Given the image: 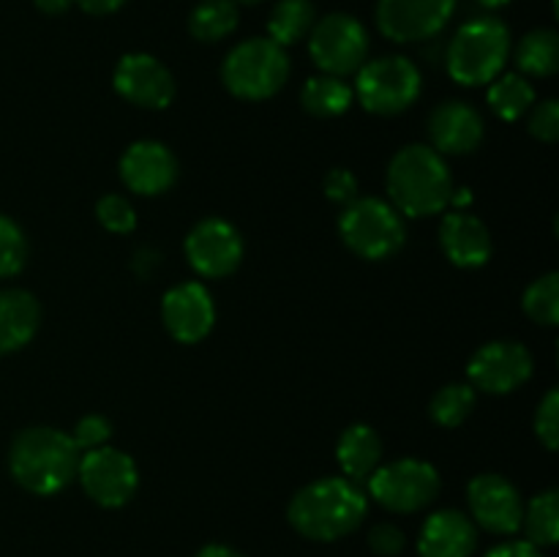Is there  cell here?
<instances>
[{
	"label": "cell",
	"mask_w": 559,
	"mask_h": 557,
	"mask_svg": "<svg viewBox=\"0 0 559 557\" xmlns=\"http://www.w3.org/2000/svg\"><path fill=\"white\" fill-rule=\"evenodd\" d=\"M112 85L118 96L142 109H167L175 98L173 71L145 52L123 55L115 66Z\"/></svg>",
	"instance_id": "cell-15"
},
{
	"label": "cell",
	"mask_w": 559,
	"mask_h": 557,
	"mask_svg": "<svg viewBox=\"0 0 559 557\" xmlns=\"http://www.w3.org/2000/svg\"><path fill=\"white\" fill-rule=\"evenodd\" d=\"M355 102V91L342 80V76L320 74L306 80L300 91V104L314 118H338L347 112Z\"/></svg>",
	"instance_id": "cell-23"
},
{
	"label": "cell",
	"mask_w": 559,
	"mask_h": 557,
	"mask_svg": "<svg viewBox=\"0 0 559 557\" xmlns=\"http://www.w3.org/2000/svg\"><path fill=\"white\" fill-rule=\"evenodd\" d=\"M194 557H246V555L243 552L233 549V546H227V544H205Z\"/></svg>",
	"instance_id": "cell-40"
},
{
	"label": "cell",
	"mask_w": 559,
	"mask_h": 557,
	"mask_svg": "<svg viewBox=\"0 0 559 557\" xmlns=\"http://www.w3.org/2000/svg\"><path fill=\"white\" fill-rule=\"evenodd\" d=\"M27 262V238L14 218L0 213V278L16 276Z\"/></svg>",
	"instance_id": "cell-31"
},
{
	"label": "cell",
	"mask_w": 559,
	"mask_h": 557,
	"mask_svg": "<svg viewBox=\"0 0 559 557\" xmlns=\"http://www.w3.org/2000/svg\"><path fill=\"white\" fill-rule=\"evenodd\" d=\"M489 104L502 120H519L535 104V87L527 76L506 74L489 82Z\"/></svg>",
	"instance_id": "cell-28"
},
{
	"label": "cell",
	"mask_w": 559,
	"mask_h": 557,
	"mask_svg": "<svg viewBox=\"0 0 559 557\" xmlns=\"http://www.w3.org/2000/svg\"><path fill=\"white\" fill-rule=\"evenodd\" d=\"M80 448L52 426H27L9 448V473L25 491L49 497L63 491L80 470Z\"/></svg>",
	"instance_id": "cell-3"
},
{
	"label": "cell",
	"mask_w": 559,
	"mask_h": 557,
	"mask_svg": "<svg viewBox=\"0 0 559 557\" xmlns=\"http://www.w3.org/2000/svg\"><path fill=\"white\" fill-rule=\"evenodd\" d=\"M96 218L104 229L115 235H129L136 227V213L131 202L120 194H107L96 202Z\"/></svg>",
	"instance_id": "cell-32"
},
{
	"label": "cell",
	"mask_w": 559,
	"mask_h": 557,
	"mask_svg": "<svg viewBox=\"0 0 559 557\" xmlns=\"http://www.w3.org/2000/svg\"><path fill=\"white\" fill-rule=\"evenodd\" d=\"M480 5H486V9H502V5H508L511 0H478Z\"/></svg>",
	"instance_id": "cell-42"
},
{
	"label": "cell",
	"mask_w": 559,
	"mask_h": 557,
	"mask_svg": "<svg viewBox=\"0 0 559 557\" xmlns=\"http://www.w3.org/2000/svg\"><path fill=\"white\" fill-rule=\"evenodd\" d=\"M317 11L311 0H278L267 20V38L278 47H293L311 33Z\"/></svg>",
	"instance_id": "cell-24"
},
{
	"label": "cell",
	"mask_w": 559,
	"mask_h": 557,
	"mask_svg": "<svg viewBox=\"0 0 559 557\" xmlns=\"http://www.w3.org/2000/svg\"><path fill=\"white\" fill-rule=\"evenodd\" d=\"M41 325V306L27 289H0V355H9L33 342Z\"/></svg>",
	"instance_id": "cell-21"
},
{
	"label": "cell",
	"mask_w": 559,
	"mask_h": 557,
	"mask_svg": "<svg viewBox=\"0 0 559 557\" xmlns=\"http://www.w3.org/2000/svg\"><path fill=\"white\" fill-rule=\"evenodd\" d=\"M74 446L80 451H93V448H102L112 440V424L109 418L104 415L91 413V415H82L74 426V435H71Z\"/></svg>",
	"instance_id": "cell-34"
},
{
	"label": "cell",
	"mask_w": 559,
	"mask_h": 557,
	"mask_svg": "<svg viewBox=\"0 0 559 557\" xmlns=\"http://www.w3.org/2000/svg\"><path fill=\"white\" fill-rule=\"evenodd\" d=\"M484 557H546V552L533 546L530 541H506V544L486 552Z\"/></svg>",
	"instance_id": "cell-38"
},
{
	"label": "cell",
	"mask_w": 559,
	"mask_h": 557,
	"mask_svg": "<svg viewBox=\"0 0 559 557\" xmlns=\"http://www.w3.org/2000/svg\"><path fill=\"white\" fill-rule=\"evenodd\" d=\"M76 478H80L85 495L102 508H123L140 486L134 459L109 446L82 453Z\"/></svg>",
	"instance_id": "cell-10"
},
{
	"label": "cell",
	"mask_w": 559,
	"mask_h": 557,
	"mask_svg": "<svg viewBox=\"0 0 559 557\" xmlns=\"http://www.w3.org/2000/svg\"><path fill=\"white\" fill-rule=\"evenodd\" d=\"M478 546V528L456 508L435 511L418 535V557H473Z\"/></svg>",
	"instance_id": "cell-19"
},
{
	"label": "cell",
	"mask_w": 559,
	"mask_h": 557,
	"mask_svg": "<svg viewBox=\"0 0 559 557\" xmlns=\"http://www.w3.org/2000/svg\"><path fill=\"white\" fill-rule=\"evenodd\" d=\"M178 158L164 142L136 140L120 156V180L126 189L142 197H158L178 180Z\"/></svg>",
	"instance_id": "cell-16"
},
{
	"label": "cell",
	"mask_w": 559,
	"mask_h": 557,
	"mask_svg": "<svg viewBox=\"0 0 559 557\" xmlns=\"http://www.w3.org/2000/svg\"><path fill=\"white\" fill-rule=\"evenodd\" d=\"M469 386L484 393H511L533 377V353L522 342L497 339L469 358Z\"/></svg>",
	"instance_id": "cell-12"
},
{
	"label": "cell",
	"mask_w": 559,
	"mask_h": 557,
	"mask_svg": "<svg viewBox=\"0 0 559 557\" xmlns=\"http://www.w3.org/2000/svg\"><path fill=\"white\" fill-rule=\"evenodd\" d=\"M535 435L544 442L546 451H557L559 448V391L551 388L538 404L535 413Z\"/></svg>",
	"instance_id": "cell-33"
},
{
	"label": "cell",
	"mask_w": 559,
	"mask_h": 557,
	"mask_svg": "<svg viewBox=\"0 0 559 557\" xmlns=\"http://www.w3.org/2000/svg\"><path fill=\"white\" fill-rule=\"evenodd\" d=\"M338 235L353 254L377 262L402 251L407 227L391 202L380 197H358L344 205L338 216Z\"/></svg>",
	"instance_id": "cell-6"
},
{
	"label": "cell",
	"mask_w": 559,
	"mask_h": 557,
	"mask_svg": "<svg viewBox=\"0 0 559 557\" xmlns=\"http://www.w3.org/2000/svg\"><path fill=\"white\" fill-rule=\"evenodd\" d=\"M516 66L522 76H551L559 69V36L549 27L530 31L516 47Z\"/></svg>",
	"instance_id": "cell-26"
},
{
	"label": "cell",
	"mask_w": 559,
	"mask_h": 557,
	"mask_svg": "<svg viewBox=\"0 0 559 557\" xmlns=\"http://www.w3.org/2000/svg\"><path fill=\"white\" fill-rule=\"evenodd\" d=\"M309 55L322 74H358L369 55V33L355 16L328 14L309 33Z\"/></svg>",
	"instance_id": "cell-9"
},
{
	"label": "cell",
	"mask_w": 559,
	"mask_h": 557,
	"mask_svg": "<svg viewBox=\"0 0 559 557\" xmlns=\"http://www.w3.org/2000/svg\"><path fill=\"white\" fill-rule=\"evenodd\" d=\"M530 134L540 142H557L559 140V102L557 98H546V102L533 104V115H530Z\"/></svg>",
	"instance_id": "cell-35"
},
{
	"label": "cell",
	"mask_w": 559,
	"mask_h": 557,
	"mask_svg": "<svg viewBox=\"0 0 559 557\" xmlns=\"http://www.w3.org/2000/svg\"><path fill=\"white\" fill-rule=\"evenodd\" d=\"M524 535L538 549H549L559 541V491L544 489L524 506L522 513Z\"/></svg>",
	"instance_id": "cell-25"
},
{
	"label": "cell",
	"mask_w": 559,
	"mask_h": 557,
	"mask_svg": "<svg viewBox=\"0 0 559 557\" xmlns=\"http://www.w3.org/2000/svg\"><path fill=\"white\" fill-rule=\"evenodd\" d=\"M475 410V388L469 382H451L442 386L440 391L431 396L429 415L437 426L442 429H456L464 420L473 415Z\"/></svg>",
	"instance_id": "cell-29"
},
{
	"label": "cell",
	"mask_w": 559,
	"mask_h": 557,
	"mask_svg": "<svg viewBox=\"0 0 559 557\" xmlns=\"http://www.w3.org/2000/svg\"><path fill=\"white\" fill-rule=\"evenodd\" d=\"M511 58V31L497 16L464 22L448 47V71L464 87L489 85Z\"/></svg>",
	"instance_id": "cell-4"
},
{
	"label": "cell",
	"mask_w": 559,
	"mask_h": 557,
	"mask_svg": "<svg viewBox=\"0 0 559 557\" xmlns=\"http://www.w3.org/2000/svg\"><path fill=\"white\" fill-rule=\"evenodd\" d=\"M336 462L344 478L369 481L382 462V440L369 424H353L342 431L336 446Z\"/></svg>",
	"instance_id": "cell-22"
},
{
	"label": "cell",
	"mask_w": 559,
	"mask_h": 557,
	"mask_svg": "<svg viewBox=\"0 0 559 557\" xmlns=\"http://www.w3.org/2000/svg\"><path fill=\"white\" fill-rule=\"evenodd\" d=\"M325 194L336 205H349L353 200H358V178L349 169H331L325 175Z\"/></svg>",
	"instance_id": "cell-37"
},
{
	"label": "cell",
	"mask_w": 559,
	"mask_h": 557,
	"mask_svg": "<svg viewBox=\"0 0 559 557\" xmlns=\"http://www.w3.org/2000/svg\"><path fill=\"white\" fill-rule=\"evenodd\" d=\"M369 513L366 491L349 478H320L293 495L287 519L309 541H338L355 533Z\"/></svg>",
	"instance_id": "cell-1"
},
{
	"label": "cell",
	"mask_w": 559,
	"mask_h": 557,
	"mask_svg": "<svg viewBox=\"0 0 559 557\" xmlns=\"http://www.w3.org/2000/svg\"><path fill=\"white\" fill-rule=\"evenodd\" d=\"M162 320L180 344H197L213 331L216 304L200 282H183L162 298Z\"/></svg>",
	"instance_id": "cell-17"
},
{
	"label": "cell",
	"mask_w": 559,
	"mask_h": 557,
	"mask_svg": "<svg viewBox=\"0 0 559 557\" xmlns=\"http://www.w3.org/2000/svg\"><path fill=\"white\" fill-rule=\"evenodd\" d=\"M486 126L478 109L467 102H442L429 115V140L437 153L467 156L484 142Z\"/></svg>",
	"instance_id": "cell-18"
},
{
	"label": "cell",
	"mask_w": 559,
	"mask_h": 557,
	"mask_svg": "<svg viewBox=\"0 0 559 557\" xmlns=\"http://www.w3.org/2000/svg\"><path fill=\"white\" fill-rule=\"evenodd\" d=\"M289 80L287 49L271 38H246L222 63V82L243 102H265Z\"/></svg>",
	"instance_id": "cell-5"
},
{
	"label": "cell",
	"mask_w": 559,
	"mask_h": 557,
	"mask_svg": "<svg viewBox=\"0 0 559 557\" xmlns=\"http://www.w3.org/2000/svg\"><path fill=\"white\" fill-rule=\"evenodd\" d=\"M388 202L407 218L442 213L451 205L453 178L442 153L429 145H404L388 164Z\"/></svg>",
	"instance_id": "cell-2"
},
{
	"label": "cell",
	"mask_w": 559,
	"mask_h": 557,
	"mask_svg": "<svg viewBox=\"0 0 559 557\" xmlns=\"http://www.w3.org/2000/svg\"><path fill=\"white\" fill-rule=\"evenodd\" d=\"M456 0H380L377 27L391 42H426L451 22Z\"/></svg>",
	"instance_id": "cell-14"
},
{
	"label": "cell",
	"mask_w": 559,
	"mask_h": 557,
	"mask_svg": "<svg viewBox=\"0 0 559 557\" xmlns=\"http://www.w3.org/2000/svg\"><path fill=\"white\" fill-rule=\"evenodd\" d=\"M235 3H243V5H254V3H262V0H235Z\"/></svg>",
	"instance_id": "cell-43"
},
{
	"label": "cell",
	"mask_w": 559,
	"mask_h": 557,
	"mask_svg": "<svg viewBox=\"0 0 559 557\" xmlns=\"http://www.w3.org/2000/svg\"><path fill=\"white\" fill-rule=\"evenodd\" d=\"M442 254L459 268H480L495 251L489 227L467 211H451L440 222Z\"/></svg>",
	"instance_id": "cell-20"
},
{
	"label": "cell",
	"mask_w": 559,
	"mask_h": 557,
	"mask_svg": "<svg viewBox=\"0 0 559 557\" xmlns=\"http://www.w3.org/2000/svg\"><path fill=\"white\" fill-rule=\"evenodd\" d=\"M369 546L371 552L380 557H399L404 552V546H407V535H404L402 528H396V524L380 522L371 528Z\"/></svg>",
	"instance_id": "cell-36"
},
{
	"label": "cell",
	"mask_w": 559,
	"mask_h": 557,
	"mask_svg": "<svg viewBox=\"0 0 559 557\" xmlns=\"http://www.w3.org/2000/svg\"><path fill=\"white\" fill-rule=\"evenodd\" d=\"M369 495L393 513H415L431 506L442 489V478L435 464L424 459H396L380 464L369 475Z\"/></svg>",
	"instance_id": "cell-8"
},
{
	"label": "cell",
	"mask_w": 559,
	"mask_h": 557,
	"mask_svg": "<svg viewBox=\"0 0 559 557\" xmlns=\"http://www.w3.org/2000/svg\"><path fill=\"white\" fill-rule=\"evenodd\" d=\"M238 27L235 0H202L189 16V31L197 42H222Z\"/></svg>",
	"instance_id": "cell-27"
},
{
	"label": "cell",
	"mask_w": 559,
	"mask_h": 557,
	"mask_svg": "<svg viewBox=\"0 0 559 557\" xmlns=\"http://www.w3.org/2000/svg\"><path fill=\"white\" fill-rule=\"evenodd\" d=\"M243 251L238 227L216 216L202 218L186 235V260L205 278H224L238 271Z\"/></svg>",
	"instance_id": "cell-11"
},
{
	"label": "cell",
	"mask_w": 559,
	"mask_h": 557,
	"mask_svg": "<svg viewBox=\"0 0 559 557\" xmlns=\"http://www.w3.org/2000/svg\"><path fill=\"white\" fill-rule=\"evenodd\" d=\"M74 0H36V9L47 16H60L71 9Z\"/></svg>",
	"instance_id": "cell-41"
},
{
	"label": "cell",
	"mask_w": 559,
	"mask_h": 557,
	"mask_svg": "<svg viewBox=\"0 0 559 557\" xmlns=\"http://www.w3.org/2000/svg\"><path fill=\"white\" fill-rule=\"evenodd\" d=\"M76 3H80V9L87 11V14L104 16V14H112V11H118L126 0H76Z\"/></svg>",
	"instance_id": "cell-39"
},
{
	"label": "cell",
	"mask_w": 559,
	"mask_h": 557,
	"mask_svg": "<svg viewBox=\"0 0 559 557\" xmlns=\"http://www.w3.org/2000/svg\"><path fill=\"white\" fill-rule=\"evenodd\" d=\"M420 87H424V76L418 66L402 55H388V58L360 66L353 91L366 112L391 118V115L407 112L418 102Z\"/></svg>",
	"instance_id": "cell-7"
},
{
	"label": "cell",
	"mask_w": 559,
	"mask_h": 557,
	"mask_svg": "<svg viewBox=\"0 0 559 557\" xmlns=\"http://www.w3.org/2000/svg\"><path fill=\"white\" fill-rule=\"evenodd\" d=\"M524 315L546 328L559 325V273L549 271L524 289Z\"/></svg>",
	"instance_id": "cell-30"
},
{
	"label": "cell",
	"mask_w": 559,
	"mask_h": 557,
	"mask_svg": "<svg viewBox=\"0 0 559 557\" xmlns=\"http://www.w3.org/2000/svg\"><path fill=\"white\" fill-rule=\"evenodd\" d=\"M467 502L475 528H484L495 535H513L522 530V495L506 475H475L467 486Z\"/></svg>",
	"instance_id": "cell-13"
}]
</instances>
